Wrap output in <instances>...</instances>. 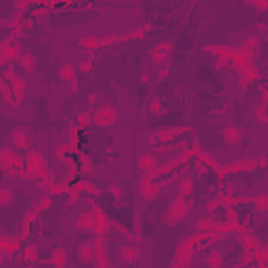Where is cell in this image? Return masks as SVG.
I'll use <instances>...</instances> for the list:
<instances>
[{"mask_svg":"<svg viewBox=\"0 0 268 268\" xmlns=\"http://www.w3.org/2000/svg\"><path fill=\"white\" fill-rule=\"evenodd\" d=\"M214 229H216V222L211 220V216H208L206 220H199V222H197V230H199L201 235H208V232H211Z\"/></svg>","mask_w":268,"mask_h":268,"instance_id":"18","label":"cell"},{"mask_svg":"<svg viewBox=\"0 0 268 268\" xmlns=\"http://www.w3.org/2000/svg\"><path fill=\"white\" fill-rule=\"evenodd\" d=\"M206 264H208L210 268H220V266H222V253H220V251H208Z\"/></svg>","mask_w":268,"mask_h":268,"instance_id":"19","label":"cell"},{"mask_svg":"<svg viewBox=\"0 0 268 268\" xmlns=\"http://www.w3.org/2000/svg\"><path fill=\"white\" fill-rule=\"evenodd\" d=\"M80 168H82V170H86V172L93 170V168H90V157H88V155H82V157H80Z\"/></svg>","mask_w":268,"mask_h":268,"instance_id":"25","label":"cell"},{"mask_svg":"<svg viewBox=\"0 0 268 268\" xmlns=\"http://www.w3.org/2000/svg\"><path fill=\"white\" fill-rule=\"evenodd\" d=\"M13 145H15L17 147V149H25V147L27 145H30V134H27L23 128H15V130H13Z\"/></svg>","mask_w":268,"mask_h":268,"instance_id":"10","label":"cell"},{"mask_svg":"<svg viewBox=\"0 0 268 268\" xmlns=\"http://www.w3.org/2000/svg\"><path fill=\"white\" fill-rule=\"evenodd\" d=\"M249 6H253V9H258V11H264V9H268V2H249Z\"/></svg>","mask_w":268,"mask_h":268,"instance_id":"27","label":"cell"},{"mask_svg":"<svg viewBox=\"0 0 268 268\" xmlns=\"http://www.w3.org/2000/svg\"><path fill=\"white\" fill-rule=\"evenodd\" d=\"M178 132H182V128H170V130H159L157 132V140L166 143V140H172L174 136H178Z\"/></svg>","mask_w":268,"mask_h":268,"instance_id":"21","label":"cell"},{"mask_svg":"<svg viewBox=\"0 0 268 268\" xmlns=\"http://www.w3.org/2000/svg\"><path fill=\"white\" fill-rule=\"evenodd\" d=\"M36 258H38V245L36 243L27 245V248L23 249V253H21V260H25V262H34Z\"/></svg>","mask_w":268,"mask_h":268,"instance_id":"20","label":"cell"},{"mask_svg":"<svg viewBox=\"0 0 268 268\" xmlns=\"http://www.w3.org/2000/svg\"><path fill=\"white\" fill-rule=\"evenodd\" d=\"M138 168L143 172H155V168H157V157H155V153H143L140 155Z\"/></svg>","mask_w":268,"mask_h":268,"instance_id":"7","label":"cell"},{"mask_svg":"<svg viewBox=\"0 0 268 268\" xmlns=\"http://www.w3.org/2000/svg\"><path fill=\"white\" fill-rule=\"evenodd\" d=\"M59 77H61L63 82L76 84V69H74V65H69V63H63V65H59Z\"/></svg>","mask_w":268,"mask_h":268,"instance_id":"13","label":"cell"},{"mask_svg":"<svg viewBox=\"0 0 268 268\" xmlns=\"http://www.w3.org/2000/svg\"><path fill=\"white\" fill-rule=\"evenodd\" d=\"M90 124V114H82L80 115V126H88Z\"/></svg>","mask_w":268,"mask_h":268,"instance_id":"28","label":"cell"},{"mask_svg":"<svg viewBox=\"0 0 268 268\" xmlns=\"http://www.w3.org/2000/svg\"><path fill=\"white\" fill-rule=\"evenodd\" d=\"M138 249L136 248H132V245H126V248H122L117 251V256H119V262H124V264H128V262H134V260L138 258Z\"/></svg>","mask_w":268,"mask_h":268,"instance_id":"12","label":"cell"},{"mask_svg":"<svg viewBox=\"0 0 268 268\" xmlns=\"http://www.w3.org/2000/svg\"><path fill=\"white\" fill-rule=\"evenodd\" d=\"M25 161H27V166H25V168H32V170H36V172H44V159H42L40 151L32 149L30 153H27Z\"/></svg>","mask_w":268,"mask_h":268,"instance_id":"6","label":"cell"},{"mask_svg":"<svg viewBox=\"0 0 268 268\" xmlns=\"http://www.w3.org/2000/svg\"><path fill=\"white\" fill-rule=\"evenodd\" d=\"M159 191H161V185H159V182H149V180H145L143 185H140V195H143L147 201H153L155 197L159 195Z\"/></svg>","mask_w":268,"mask_h":268,"instance_id":"5","label":"cell"},{"mask_svg":"<svg viewBox=\"0 0 268 268\" xmlns=\"http://www.w3.org/2000/svg\"><path fill=\"white\" fill-rule=\"evenodd\" d=\"M170 51H172L170 42H159V44L151 51V61L155 63V65H161V63H166L168 57H170Z\"/></svg>","mask_w":268,"mask_h":268,"instance_id":"4","label":"cell"},{"mask_svg":"<svg viewBox=\"0 0 268 268\" xmlns=\"http://www.w3.org/2000/svg\"><path fill=\"white\" fill-rule=\"evenodd\" d=\"M48 262H51L53 266H57V268H61L63 264H65V251H63L61 248H57L53 253H51V258H48Z\"/></svg>","mask_w":268,"mask_h":268,"instance_id":"17","label":"cell"},{"mask_svg":"<svg viewBox=\"0 0 268 268\" xmlns=\"http://www.w3.org/2000/svg\"><path fill=\"white\" fill-rule=\"evenodd\" d=\"M241 138H243V130L239 128V126H227V128H224V140H227L229 145L241 143Z\"/></svg>","mask_w":268,"mask_h":268,"instance_id":"9","label":"cell"},{"mask_svg":"<svg viewBox=\"0 0 268 268\" xmlns=\"http://www.w3.org/2000/svg\"><path fill=\"white\" fill-rule=\"evenodd\" d=\"M170 268H189V264L187 262H180V260H174V264Z\"/></svg>","mask_w":268,"mask_h":268,"instance_id":"29","label":"cell"},{"mask_svg":"<svg viewBox=\"0 0 268 268\" xmlns=\"http://www.w3.org/2000/svg\"><path fill=\"white\" fill-rule=\"evenodd\" d=\"M253 208H256L258 214H266V211H268V195L260 193V195L253 197Z\"/></svg>","mask_w":268,"mask_h":268,"instance_id":"16","label":"cell"},{"mask_svg":"<svg viewBox=\"0 0 268 268\" xmlns=\"http://www.w3.org/2000/svg\"><path fill=\"white\" fill-rule=\"evenodd\" d=\"M77 258H80V262L84 264H88V262H93L95 260V243H82V245H77Z\"/></svg>","mask_w":268,"mask_h":268,"instance_id":"8","label":"cell"},{"mask_svg":"<svg viewBox=\"0 0 268 268\" xmlns=\"http://www.w3.org/2000/svg\"><path fill=\"white\" fill-rule=\"evenodd\" d=\"M266 42H268V32H266Z\"/></svg>","mask_w":268,"mask_h":268,"instance_id":"30","label":"cell"},{"mask_svg":"<svg viewBox=\"0 0 268 268\" xmlns=\"http://www.w3.org/2000/svg\"><path fill=\"white\" fill-rule=\"evenodd\" d=\"M191 210V201L185 199V197H178L176 201L170 203V208L166 210V224H170V227H174V224H178L182 218L187 216V211Z\"/></svg>","mask_w":268,"mask_h":268,"instance_id":"1","label":"cell"},{"mask_svg":"<svg viewBox=\"0 0 268 268\" xmlns=\"http://www.w3.org/2000/svg\"><path fill=\"white\" fill-rule=\"evenodd\" d=\"M21 51H19V42L15 38H4L2 40V63H9L13 59L19 61Z\"/></svg>","mask_w":268,"mask_h":268,"instance_id":"3","label":"cell"},{"mask_svg":"<svg viewBox=\"0 0 268 268\" xmlns=\"http://www.w3.org/2000/svg\"><path fill=\"white\" fill-rule=\"evenodd\" d=\"M256 115H258V122L268 124V111H266L264 107H258V109H256Z\"/></svg>","mask_w":268,"mask_h":268,"instance_id":"23","label":"cell"},{"mask_svg":"<svg viewBox=\"0 0 268 268\" xmlns=\"http://www.w3.org/2000/svg\"><path fill=\"white\" fill-rule=\"evenodd\" d=\"M36 57H34V53H30V51H23L21 53V57H19V65L23 67V69H27V72H32L34 67H36Z\"/></svg>","mask_w":268,"mask_h":268,"instance_id":"14","label":"cell"},{"mask_svg":"<svg viewBox=\"0 0 268 268\" xmlns=\"http://www.w3.org/2000/svg\"><path fill=\"white\" fill-rule=\"evenodd\" d=\"M95 227H96V214H90V211L80 214V218H77V229L80 230H95Z\"/></svg>","mask_w":268,"mask_h":268,"instance_id":"11","label":"cell"},{"mask_svg":"<svg viewBox=\"0 0 268 268\" xmlns=\"http://www.w3.org/2000/svg\"><path fill=\"white\" fill-rule=\"evenodd\" d=\"M48 206H51V197L44 195V197H42V199H40V206H38L36 210H44V208H48Z\"/></svg>","mask_w":268,"mask_h":268,"instance_id":"26","label":"cell"},{"mask_svg":"<svg viewBox=\"0 0 268 268\" xmlns=\"http://www.w3.org/2000/svg\"><path fill=\"white\" fill-rule=\"evenodd\" d=\"M93 122L96 126H111L117 122V109L114 105H103L93 114Z\"/></svg>","mask_w":268,"mask_h":268,"instance_id":"2","label":"cell"},{"mask_svg":"<svg viewBox=\"0 0 268 268\" xmlns=\"http://www.w3.org/2000/svg\"><path fill=\"white\" fill-rule=\"evenodd\" d=\"M80 69H82V72H90V69H93V59H90V55L86 59L80 61Z\"/></svg>","mask_w":268,"mask_h":268,"instance_id":"24","label":"cell"},{"mask_svg":"<svg viewBox=\"0 0 268 268\" xmlns=\"http://www.w3.org/2000/svg\"><path fill=\"white\" fill-rule=\"evenodd\" d=\"M30 268H32V266H30Z\"/></svg>","mask_w":268,"mask_h":268,"instance_id":"31","label":"cell"},{"mask_svg":"<svg viewBox=\"0 0 268 268\" xmlns=\"http://www.w3.org/2000/svg\"><path fill=\"white\" fill-rule=\"evenodd\" d=\"M178 193H180V197H185V199L193 193V180L189 178V176H182L178 180Z\"/></svg>","mask_w":268,"mask_h":268,"instance_id":"15","label":"cell"},{"mask_svg":"<svg viewBox=\"0 0 268 268\" xmlns=\"http://www.w3.org/2000/svg\"><path fill=\"white\" fill-rule=\"evenodd\" d=\"M13 199H15V193L11 191V189H2V206H11Z\"/></svg>","mask_w":268,"mask_h":268,"instance_id":"22","label":"cell"}]
</instances>
